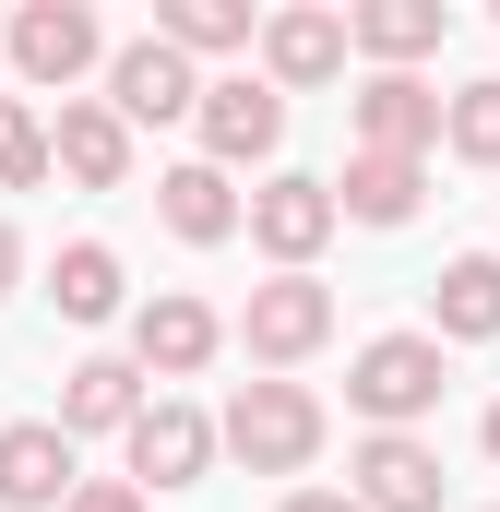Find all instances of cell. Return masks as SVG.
Listing matches in <instances>:
<instances>
[{
  "mask_svg": "<svg viewBox=\"0 0 500 512\" xmlns=\"http://www.w3.org/2000/svg\"><path fill=\"white\" fill-rule=\"evenodd\" d=\"M346 477H358V501H370V512H441V453H429L417 429H370Z\"/></svg>",
  "mask_w": 500,
  "mask_h": 512,
  "instance_id": "cell-12",
  "label": "cell"
},
{
  "mask_svg": "<svg viewBox=\"0 0 500 512\" xmlns=\"http://www.w3.org/2000/svg\"><path fill=\"white\" fill-rule=\"evenodd\" d=\"M215 346H227V322H215L203 298H179V286L131 310V370H143V382H191Z\"/></svg>",
  "mask_w": 500,
  "mask_h": 512,
  "instance_id": "cell-9",
  "label": "cell"
},
{
  "mask_svg": "<svg viewBox=\"0 0 500 512\" xmlns=\"http://www.w3.org/2000/svg\"><path fill=\"white\" fill-rule=\"evenodd\" d=\"M72 429L60 417H12L0 429V512H72Z\"/></svg>",
  "mask_w": 500,
  "mask_h": 512,
  "instance_id": "cell-8",
  "label": "cell"
},
{
  "mask_svg": "<svg viewBox=\"0 0 500 512\" xmlns=\"http://www.w3.org/2000/svg\"><path fill=\"white\" fill-rule=\"evenodd\" d=\"M48 298H60V310H72V322H120V251H108V239H72V251L48 262Z\"/></svg>",
  "mask_w": 500,
  "mask_h": 512,
  "instance_id": "cell-20",
  "label": "cell"
},
{
  "mask_svg": "<svg viewBox=\"0 0 500 512\" xmlns=\"http://www.w3.org/2000/svg\"><path fill=\"white\" fill-rule=\"evenodd\" d=\"M346 227V203H334V179H310V167H286V179H262L250 191V239L274 251V274H310V251Z\"/></svg>",
  "mask_w": 500,
  "mask_h": 512,
  "instance_id": "cell-6",
  "label": "cell"
},
{
  "mask_svg": "<svg viewBox=\"0 0 500 512\" xmlns=\"http://www.w3.org/2000/svg\"><path fill=\"white\" fill-rule=\"evenodd\" d=\"M0 60H12V36H0Z\"/></svg>",
  "mask_w": 500,
  "mask_h": 512,
  "instance_id": "cell-28",
  "label": "cell"
},
{
  "mask_svg": "<svg viewBox=\"0 0 500 512\" xmlns=\"http://www.w3.org/2000/svg\"><path fill=\"white\" fill-rule=\"evenodd\" d=\"M274 143H286V96H274L262 72L203 84V167H262Z\"/></svg>",
  "mask_w": 500,
  "mask_h": 512,
  "instance_id": "cell-7",
  "label": "cell"
},
{
  "mask_svg": "<svg viewBox=\"0 0 500 512\" xmlns=\"http://www.w3.org/2000/svg\"><path fill=\"white\" fill-rule=\"evenodd\" d=\"M441 143H453L465 167H500V84H465V96L441 108Z\"/></svg>",
  "mask_w": 500,
  "mask_h": 512,
  "instance_id": "cell-23",
  "label": "cell"
},
{
  "mask_svg": "<svg viewBox=\"0 0 500 512\" xmlns=\"http://www.w3.org/2000/svg\"><path fill=\"white\" fill-rule=\"evenodd\" d=\"M239 346L262 358V370H298V358H322V346H334V286H322V274H274V286H250Z\"/></svg>",
  "mask_w": 500,
  "mask_h": 512,
  "instance_id": "cell-5",
  "label": "cell"
},
{
  "mask_svg": "<svg viewBox=\"0 0 500 512\" xmlns=\"http://www.w3.org/2000/svg\"><path fill=\"white\" fill-rule=\"evenodd\" d=\"M441 108L453 96H429L417 72H370L358 84V155H429L441 143Z\"/></svg>",
  "mask_w": 500,
  "mask_h": 512,
  "instance_id": "cell-13",
  "label": "cell"
},
{
  "mask_svg": "<svg viewBox=\"0 0 500 512\" xmlns=\"http://www.w3.org/2000/svg\"><path fill=\"white\" fill-rule=\"evenodd\" d=\"M453 382V346L441 334H370L358 358H346V405L370 417V429H417L429 405Z\"/></svg>",
  "mask_w": 500,
  "mask_h": 512,
  "instance_id": "cell-1",
  "label": "cell"
},
{
  "mask_svg": "<svg viewBox=\"0 0 500 512\" xmlns=\"http://www.w3.org/2000/svg\"><path fill=\"white\" fill-rule=\"evenodd\" d=\"M60 179H84V191H120L131 179V120L108 96H72L60 108Z\"/></svg>",
  "mask_w": 500,
  "mask_h": 512,
  "instance_id": "cell-17",
  "label": "cell"
},
{
  "mask_svg": "<svg viewBox=\"0 0 500 512\" xmlns=\"http://www.w3.org/2000/svg\"><path fill=\"white\" fill-rule=\"evenodd\" d=\"M417 191H429V155H346V179H334V203L358 227H405Z\"/></svg>",
  "mask_w": 500,
  "mask_h": 512,
  "instance_id": "cell-18",
  "label": "cell"
},
{
  "mask_svg": "<svg viewBox=\"0 0 500 512\" xmlns=\"http://www.w3.org/2000/svg\"><path fill=\"white\" fill-rule=\"evenodd\" d=\"M108 108L120 120H203V72L167 36H131L120 60H108Z\"/></svg>",
  "mask_w": 500,
  "mask_h": 512,
  "instance_id": "cell-10",
  "label": "cell"
},
{
  "mask_svg": "<svg viewBox=\"0 0 500 512\" xmlns=\"http://www.w3.org/2000/svg\"><path fill=\"white\" fill-rule=\"evenodd\" d=\"M346 24H358V48H370L381 72H417V60L441 48L453 12H441V0H370V12H346Z\"/></svg>",
  "mask_w": 500,
  "mask_h": 512,
  "instance_id": "cell-19",
  "label": "cell"
},
{
  "mask_svg": "<svg viewBox=\"0 0 500 512\" xmlns=\"http://www.w3.org/2000/svg\"><path fill=\"white\" fill-rule=\"evenodd\" d=\"M12 286H24V239L0 227V298H12Z\"/></svg>",
  "mask_w": 500,
  "mask_h": 512,
  "instance_id": "cell-26",
  "label": "cell"
},
{
  "mask_svg": "<svg viewBox=\"0 0 500 512\" xmlns=\"http://www.w3.org/2000/svg\"><path fill=\"white\" fill-rule=\"evenodd\" d=\"M215 429H227V453H239L250 477H298V465L322 453V405H310L298 382H239Z\"/></svg>",
  "mask_w": 500,
  "mask_h": 512,
  "instance_id": "cell-2",
  "label": "cell"
},
{
  "mask_svg": "<svg viewBox=\"0 0 500 512\" xmlns=\"http://www.w3.org/2000/svg\"><path fill=\"white\" fill-rule=\"evenodd\" d=\"M48 167H60V131L36 120L24 96H0V191H36Z\"/></svg>",
  "mask_w": 500,
  "mask_h": 512,
  "instance_id": "cell-22",
  "label": "cell"
},
{
  "mask_svg": "<svg viewBox=\"0 0 500 512\" xmlns=\"http://www.w3.org/2000/svg\"><path fill=\"white\" fill-rule=\"evenodd\" d=\"M429 334L441 346H500V251H465L429 274Z\"/></svg>",
  "mask_w": 500,
  "mask_h": 512,
  "instance_id": "cell-15",
  "label": "cell"
},
{
  "mask_svg": "<svg viewBox=\"0 0 500 512\" xmlns=\"http://www.w3.org/2000/svg\"><path fill=\"white\" fill-rule=\"evenodd\" d=\"M0 36H12V72H24V84H48V96H72L96 60H120V48H108V24H96L84 0H24Z\"/></svg>",
  "mask_w": 500,
  "mask_h": 512,
  "instance_id": "cell-3",
  "label": "cell"
},
{
  "mask_svg": "<svg viewBox=\"0 0 500 512\" xmlns=\"http://www.w3.org/2000/svg\"><path fill=\"white\" fill-rule=\"evenodd\" d=\"M72 512H155V501H143L131 477H84V489H72Z\"/></svg>",
  "mask_w": 500,
  "mask_h": 512,
  "instance_id": "cell-24",
  "label": "cell"
},
{
  "mask_svg": "<svg viewBox=\"0 0 500 512\" xmlns=\"http://www.w3.org/2000/svg\"><path fill=\"white\" fill-rule=\"evenodd\" d=\"M155 36H167L179 60H227V48H250V0H167Z\"/></svg>",
  "mask_w": 500,
  "mask_h": 512,
  "instance_id": "cell-21",
  "label": "cell"
},
{
  "mask_svg": "<svg viewBox=\"0 0 500 512\" xmlns=\"http://www.w3.org/2000/svg\"><path fill=\"white\" fill-rule=\"evenodd\" d=\"M477 441H489V465H500V405H489V417H477Z\"/></svg>",
  "mask_w": 500,
  "mask_h": 512,
  "instance_id": "cell-27",
  "label": "cell"
},
{
  "mask_svg": "<svg viewBox=\"0 0 500 512\" xmlns=\"http://www.w3.org/2000/svg\"><path fill=\"white\" fill-rule=\"evenodd\" d=\"M346 48H358V24H346V12H274V24H262V84H274V96L334 84V72H346Z\"/></svg>",
  "mask_w": 500,
  "mask_h": 512,
  "instance_id": "cell-11",
  "label": "cell"
},
{
  "mask_svg": "<svg viewBox=\"0 0 500 512\" xmlns=\"http://www.w3.org/2000/svg\"><path fill=\"white\" fill-rule=\"evenodd\" d=\"M286 512H370L358 489H286Z\"/></svg>",
  "mask_w": 500,
  "mask_h": 512,
  "instance_id": "cell-25",
  "label": "cell"
},
{
  "mask_svg": "<svg viewBox=\"0 0 500 512\" xmlns=\"http://www.w3.org/2000/svg\"><path fill=\"white\" fill-rule=\"evenodd\" d=\"M143 405H155V393H143V370H131V358H72V370H60V429H72V441H96V429H143Z\"/></svg>",
  "mask_w": 500,
  "mask_h": 512,
  "instance_id": "cell-14",
  "label": "cell"
},
{
  "mask_svg": "<svg viewBox=\"0 0 500 512\" xmlns=\"http://www.w3.org/2000/svg\"><path fill=\"white\" fill-rule=\"evenodd\" d=\"M120 453H131V489L155 501V489H203V465L227 453V429H215L191 393H155V405H143V429H131Z\"/></svg>",
  "mask_w": 500,
  "mask_h": 512,
  "instance_id": "cell-4",
  "label": "cell"
},
{
  "mask_svg": "<svg viewBox=\"0 0 500 512\" xmlns=\"http://www.w3.org/2000/svg\"><path fill=\"white\" fill-rule=\"evenodd\" d=\"M155 215H167V239H191V251H215V239H239V227H250V203L227 191V167H203V155L155 179Z\"/></svg>",
  "mask_w": 500,
  "mask_h": 512,
  "instance_id": "cell-16",
  "label": "cell"
}]
</instances>
